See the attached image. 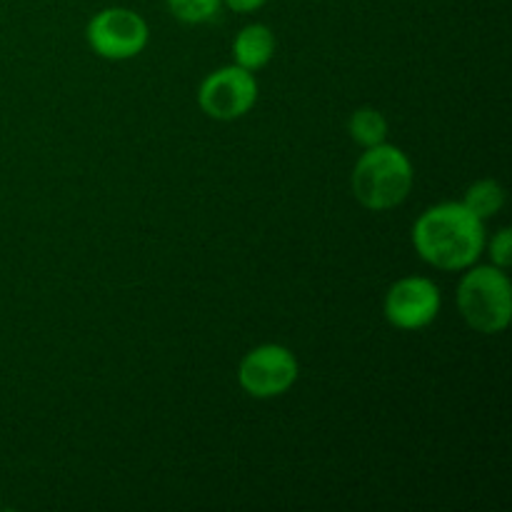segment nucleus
<instances>
[{
	"label": "nucleus",
	"instance_id": "nucleus-1",
	"mask_svg": "<svg viewBox=\"0 0 512 512\" xmlns=\"http://www.w3.org/2000/svg\"><path fill=\"white\" fill-rule=\"evenodd\" d=\"M413 245L425 263L438 270H465L485 248L483 220L463 203H440L425 210L413 225Z\"/></svg>",
	"mask_w": 512,
	"mask_h": 512
},
{
	"label": "nucleus",
	"instance_id": "nucleus-2",
	"mask_svg": "<svg viewBox=\"0 0 512 512\" xmlns=\"http://www.w3.org/2000/svg\"><path fill=\"white\" fill-rule=\"evenodd\" d=\"M353 195L373 213L398 208L413 190V165L395 145H373L353 168Z\"/></svg>",
	"mask_w": 512,
	"mask_h": 512
},
{
	"label": "nucleus",
	"instance_id": "nucleus-3",
	"mask_svg": "<svg viewBox=\"0 0 512 512\" xmlns=\"http://www.w3.org/2000/svg\"><path fill=\"white\" fill-rule=\"evenodd\" d=\"M458 308L478 333H503L512 320V285L505 270L485 265L465 273L458 285Z\"/></svg>",
	"mask_w": 512,
	"mask_h": 512
},
{
	"label": "nucleus",
	"instance_id": "nucleus-4",
	"mask_svg": "<svg viewBox=\"0 0 512 512\" xmlns=\"http://www.w3.org/2000/svg\"><path fill=\"white\" fill-rule=\"evenodd\" d=\"M88 43L100 58H135L148 45V23L135 10L105 8L88 23Z\"/></svg>",
	"mask_w": 512,
	"mask_h": 512
},
{
	"label": "nucleus",
	"instance_id": "nucleus-5",
	"mask_svg": "<svg viewBox=\"0 0 512 512\" xmlns=\"http://www.w3.org/2000/svg\"><path fill=\"white\" fill-rule=\"evenodd\" d=\"M238 380L253 398H278L298 380V360L283 345H260L243 358Z\"/></svg>",
	"mask_w": 512,
	"mask_h": 512
},
{
	"label": "nucleus",
	"instance_id": "nucleus-6",
	"mask_svg": "<svg viewBox=\"0 0 512 512\" xmlns=\"http://www.w3.org/2000/svg\"><path fill=\"white\" fill-rule=\"evenodd\" d=\"M258 100V83L253 73L240 65H228L203 80L198 103L205 115L215 120L243 118Z\"/></svg>",
	"mask_w": 512,
	"mask_h": 512
},
{
	"label": "nucleus",
	"instance_id": "nucleus-7",
	"mask_svg": "<svg viewBox=\"0 0 512 512\" xmlns=\"http://www.w3.org/2000/svg\"><path fill=\"white\" fill-rule=\"evenodd\" d=\"M440 290L428 278H403L385 295V318L400 330H420L440 313Z\"/></svg>",
	"mask_w": 512,
	"mask_h": 512
},
{
	"label": "nucleus",
	"instance_id": "nucleus-8",
	"mask_svg": "<svg viewBox=\"0 0 512 512\" xmlns=\"http://www.w3.org/2000/svg\"><path fill=\"white\" fill-rule=\"evenodd\" d=\"M235 60H238L240 68L245 70H260L273 60L275 53V35L268 25L263 23H253L245 25L243 30L238 33L233 45Z\"/></svg>",
	"mask_w": 512,
	"mask_h": 512
},
{
	"label": "nucleus",
	"instance_id": "nucleus-9",
	"mask_svg": "<svg viewBox=\"0 0 512 512\" xmlns=\"http://www.w3.org/2000/svg\"><path fill=\"white\" fill-rule=\"evenodd\" d=\"M463 205L475 215V218H480L485 223V220L493 218V215H498L500 210H503L505 205L503 185H500L498 180H490V178L478 180V183H473L468 188V193H465L463 198Z\"/></svg>",
	"mask_w": 512,
	"mask_h": 512
},
{
	"label": "nucleus",
	"instance_id": "nucleus-10",
	"mask_svg": "<svg viewBox=\"0 0 512 512\" xmlns=\"http://www.w3.org/2000/svg\"><path fill=\"white\" fill-rule=\"evenodd\" d=\"M348 133L363 148H373V145L385 143L388 135V120L380 110L375 108H360L350 115L348 120Z\"/></svg>",
	"mask_w": 512,
	"mask_h": 512
},
{
	"label": "nucleus",
	"instance_id": "nucleus-11",
	"mask_svg": "<svg viewBox=\"0 0 512 512\" xmlns=\"http://www.w3.org/2000/svg\"><path fill=\"white\" fill-rule=\"evenodd\" d=\"M165 3H168V10L175 18L183 20V23L198 25L213 20L223 0H165Z\"/></svg>",
	"mask_w": 512,
	"mask_h": 512
},
{
	"label": "nucleus",
	"instance_id": "nucleus-12",
	"mask_svg": "<svg viewBox=\"0 0 512 512\" xmlns=\"http://www.w3.org/2000/svg\"><path fill=\"white\" fill-rule=\"evenodd\" d=\"M490 258H493L495 268L508 270L512 263V233L508 228L498 230V235L490 243Z\"/></svg>",
	"mask_w": 512,
	"mask_h": 512
},
{
	"label": "nucleus",
	"instance_id": "nucleus-13",
	"mask_svg": "<svg viewBox=\"0 0 512 512\" xmlns=\"http://www.w3.org/2000/svg\"><path fill=\"white\" fill-rule=\"evenodd\" d=\"M225 5H228L230 10H235V13H255V10L263 8L268 0H223Z\"/></svg>",
	"mask_w": 512,
	"mask_h": 512
}]
</instances>
